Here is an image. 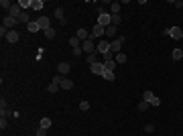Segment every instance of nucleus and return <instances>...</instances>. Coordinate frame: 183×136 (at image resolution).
Returning a JSON list of instances; mask_svg holds the SVG:
<instances>
[{"mask_svg": "<svg viewBox=\"0 0 183 136\" xmlns=\"http://www.w3.org/2000/svg\"><path fill=\"white\" fill-rule=\"evenodd\" d=\"M94 39H96V37H94V35H90V39L81 43V51H83L86 55H90V53H96V43H94Z\"/></svg>", "mask_w": 183, "mask_h": 136, "instance_id": "nucleus-1", "label": "nucleus"}, {"mask_svg": "<svg viewBox=\"0 0 183 136\" xmlns=\"http://www.w3.org/2000/svg\"><path fill=\"white\" fill-rule=\"evenodd\" d=\"M165 35L171 37V39L181 41V39H183V29H179V26H169V29H165Z\"/></svg>", "mask_w": 183, "mask_h": 136, "instance_id": "nucleus-2", "label": "nucleus"}, {"mask_svg": "<svg viewBox=\"0 0 183 136\" xmlns=\"http://www.w3.org/2000/svg\"><path fill=\"white\" fill-rule=\"evenodd\" d=\"M110 18H112V14H110V12H106V10H102L100 12V14H98V24H102L104 29H106V26H110Z\"/></svg>", "mask_w": 183, "mask_h": 136, "instance_id": "nucleus-3", "label": "nucleus"}, {"mask_svg": "<svg viewBox=\"0 0 183 136\" xmlns=\"http://www.w3.org/2000/svg\"><path fill=\"white\" fill-rule=\"evenodd\" d=\"M122 45H124V39L120 37V39H116V41L110 43V51H112L114 55H118V53H120V49H122Z\"/></svg>", "mask_w": 183, "mask_h": 136, "instance_id": "nucleus-4", "label": "nucleus"}, {"mask_svg": "<svg viewBox=\"0 0 183 136\" xmlns=\"http://www.w3.org/2000/svg\"><path fill=\"white\" fill-rule=\"evenodd\" d=\"M96 51H98L100 55L108 53V51H110V43H108V41H104V39H100V43L96 45Z\"/></svg>", "mask_w": 183, "mask_h": 136, "instance_id": "nucleus-5", "label": "nucleus"}, {"mask_svg": "<svg viewBox=\"0 0 183 136\" xmlns=\"http://www.w3.org/2000/svg\"><path fill=\"white\" fill-rule=\"evenodd\" d=\"M16 23H18V18H12V16H4V21H2V24H4L8 31H14Z\"/></svg>", "mask_w": 183, "mask_h": 136, "instance_id": "nucleus-6", "label": "nucleus"}, {"mask_svg": "<svg viewBox=\"0 0 183 136\" xmlns=\"http://www.w3.org/2000/svg\"><path fill=\"white\" fill-rule=\"evenodd\" d=\"M37 23H39V29H41V31H47V29H51V21H49L47 16H41V18H37Z\"/></svg>", "mask_w": 183, "mask_h": 136, "instance_id": "nucleus-7", "label": "nucleus"}, {"mask_svg": "<svg viewBox=\"0 0 183 136\" xmlns=\"http://www.w3.org/2000/svg\"><path fill=\"white\" fill-rule=\"evenodd\" d=\"M92 35H94L96 39H100V37H104V35H106V29H104L102 24H98V23H96V26L92 29Z\"/></svg>", "mask_w": 183, "mask_h": 136, "instance_id": "nucleus-8", "label": "nucleus"}, {"mask_svg": "<svg viewBox=\"0 0 183 136\" xmlns=\"http://www.w3.org/2000/svg\"><path fill=\"white\" fill-rule=\"evenodd\" d=\"M57 71H59V75L67 77V73L71 71V67H69V63H65V61H63V63H59V65H57Z\"/></svg>", "mask_w": 183, "mask_h": 136, "instance_id": "nucleus-9", "label": "nucleus"}, {"mask_svg": "<svg viewBox=\"0 0 183 136\" xmlns=\"http://www.w3.org/2000/svg\"><path fill=\"white\" fill-rule=\"evenodd\" d=\"M92 73H96V75H102L104 71H106V67H104V63H94V65H90Z\"/></svg>", "mask_w": 183, "mask_h": 136, "instance_id": "nucleus-10", "label": "nucleus"}, {"mask_svg": "<svg viewBox=\"0 0 183 136\" xmlns=\"http://www.w3.org/2000/svg\"><path fill=\"white\" fill-rule=\"evenodd\" d=\"M21 14H23V8H21L18 4H14V6H12L10 10H8V16H12V18H18Z\"/></svg>", "mask_w": 183, "mask_h": 136, "instance_id": "nucleus-11", "label": "nucleus"}, {"mask_svg": "<svg viewBox=\"0 0 183 136\" xmlns=\"http://www.w3.org/2000/svg\"><path fill=\"white\" fill-rule=\"evenodd\" d=\"M55 18H57L61 24H67V21H65V12H63V8L59 6V8H55Z\"/></svg>", "mask_w": 183, "mask_h": 136, "instance_id": "nucleus-12", "label": "nucleus"}, {"mask_svg": "<svg viewBox=\"0 0 183 136\" xmlns=\"http://www.w3.org/2000/svg\"><path fill=\"white\" fill-rule=\"evenodd\" d=\"M75 37H77V39H80L81 43H83V41H88V39H90V33H88L86 29H77V33H75Z\"/></svg>", "mask_w": 183, "mask_h": 136, "instance_id": "nucleus-13", "label": "nucleus"}, {"mask_svg": "<svg viewBox=\"0 0 183 136\" xmlns=\"http://www.w3.org/2000/svg\"><path fill=\"white\" fill-rule=\"evenodd\" d=\"M31 8H33V10H43V8H45V2H43V0H31Z\"/></svg>", "mask_w": 183, "mask_h": 136, "instance_id": "nucleus-14", "label": "nucleus"}, {"mask_svg": "<svg viewBox=\"0 0 183 136\" xmlns=\"http://www.w3.org/2000/svg\"><path fill=\"white\" fill-rule=\"evenodd\" d=\"M61 90L71 91V90H73V81L69 79V77H63V81H61Z\"/></svg>", "mask_w": 183, "mask_h": 136, "instance_id": "nucleus-15", "label": "nucleus"}, {"mask_svg": "<svg viewBox=\"0 0 183 136\" xmlns=\"http://www.w3.org/2000/svg\"><path fill=\"white\" fill-rule=\"evenodd\" d=\"M18 39H21V37H18L16 31H8V35H6V41H8V43H16Z\"/></svg>", "mask_w": 183, "mask_h": 136, "instance_id": "nucleus-16", "label": "nucleus"}, {"mask_svg": "<svg viewBox=\"0 0 183 136\" xmlns=\"http://www.w3.org/2000/svg\"><path fill=\"white\" fill-rule=\"evenodd\" d=\"M39 128H51V118H49V116H43V118H41V122H39Z\"/></svg>", "mask_w": 183, "mask_h": 136, "instance_id": "nucleus-17", "label": "nucleus"}, {"mask_svg": "<svg viewBox=\"0 0 183 136\" xmlns=\"http://www.w3.org/2000/svg\"><path fill=\"white\" fill-rule=\"evenodd\" d=\"M110 14H120V2H110Z\"/></svg>", "mask_w": 183, "mask_h": 136, "instance_id": "nucleus-18", "label": "nucleus"}, {"mask_svg": "<svg viewBox=\"0 0 183 136\" xmlns=\"http://www.w3.org/2000/svg\"><path fill=\"white\" fill-rule=\"evenodd\" d=\"M155 98H157V96H155V93H153L151 90H147V91H145V96H142V100H145V102H149V104L153 102Z\"/></svg>", "mask_w": 183, "mask_h": 136, "instance_id": "nucleus-19", "label": "nucleus"}, {"mask_svg": "<svg viewBox=\"0 0 183 136\" xmlns=\"http://www.w3.org/2000/svg\"><path fill=\"white\" fill-rule=\"evenodd\" d=\"M27 29H29V33H39V31H41L37 21H35V23H29V24H27Z\"/></svg>", "mask_w": 183, "mask_h": 136, "instance_id": "nucleus-20", "label": "nucleus"}, {"mask_svg": "<svg viewBox=\"0 0 183 136\" xmlns=\"http://www.w3.org/2000/svg\"><path fill=\"white\" fill-rule=\"evenodd\" d=\"M61 90V85H59V83H55V81H51V83H49V87H47V91H49V93H55V91H59Z\"/></svg>", "mask_w": 183, "mask_h": 136, "instance_id": "nucleus-21", "label": "nucleus"}, {"mask_svg": "<svg viewBox=\"0 0 183 136\" xmlns=\"http://www.w3.org/2000/svg\"><path fill=\"white\" fill-rule=\"evenodd\" d=\"M173 61H181V59H183V51H181V49H173Z\"/></svg>", "mask_w": 183, "mask_h": 136, "instance_id": "nucleus-22", "label": "nucleus"}, {"mask_svg": "<svg viewBox=\"0 0 183 136\" xmlns=\"http://www.w3.org/2000/svg\"><path fill=\"white\" fill-rule=\"evenodd\" d=\"M69 45H71V49H77V47H81V41L77 37H71V39H69Z\"/></svg>", "mask_w": 183, "mask_h": 136, "instance_id": "nucleus-23", "label": "nucleus"}, {"mask_svg": "<svg viewBox=\"0 0 183 136\" xmlns=\"http://www.w3.org/2000/svg\"><path fill=\"white\" fill-rule=\"evenodd\" d=\"M102 77H104L106 81H114V79H116L114 71H104V73H102Z\"/></svg>", "mask_w": 183, "mask_h": 136, "instance_id": "nucleus-24", "label": "nucleus"}, {"mask_svg": "<svg viewBox=\"0 0 183 136\" xmlns=\"http://www.w3.org/2000/svg\"><path fill=\"white\" fill-rule=\"evenodd\" d=\"M149 106H151L149 102H145V100H142V102H138L137 108H138V112H147V110H149Z\"/></svg>", "mask_w": 183, "mask_h": 136, "instance_id": "nucleus-25", "label": "nucleus"}, {"mask_svg": "<svg viewBox=\"0 0 183 136\" xmlns=\"http://www.w3.org/2000/svg\"><path fill=\"white\" fill-rule=\"evenodd\" d=\"M0 6H2L4 10H10V8H12V6H14V4H12L10 0H0Z\"/></svg>", "mask_w": 183, "mask_h": 136, "instance_id": "nucleus-26", "label": "nucleus"}, {"mask_svg": "<svg viewBox=\"0 0 183 136\" xmlns=\"http://www.w3.org/2000/svg\"><path fill=\"white\" fill-rule=\"evenodd\" d=\"M86 61H88L90 65H94V63H98V57H96V53H90V55H86Z\"/></svg>", "mask_w": 183, "mask_h": 136, "instance_id": "nucleus-27", "label": "nucleus"}, {"mask_svg": "<svg viewBox=\"0 0 183 136\" xmlns=\"http://www.w3.org/2000/svg\"><path fill=\"white\" fill-rule=\"evenodd\" d=\"M114 35H116V26H114V24L106 26V37H114Z\"/></svg>", "mask_w": 183, "mask_h": 136, "instance_id": "nucleus-28", "label": "nucleus"}, {"mask_svg": "<svg viewBox=\"0 0 183 136\" xmlns=\"http://www.w3.org/2000/svg\"><path fill=\"white\" fill-rule=\"evenodd\" d=\"M104 67H106V71H114L116 69V61H106Z\"/></svg>", "mask_w": 183, "mask_h": 136, "instance_id": "nucleus-29", "label": "nucleus"}, {"mask_svg": "<svg viewBox=\"0 0 183 136\" xmlns=\"http://www.w3.org/2000/svg\"><path fill=\"white\" fill-rule=\"evenodd\" d=\"M114 53H112V51H108V53H104L102 55V59H104V63H106V61H114Z\"/></svg>", "mask_w": 183, "mask_h": 136, "instance_id": "nucleus-30", "label": "nucleus"}, {"mask_svg": "<svg viewBox=\"0 0 183 136\" xmlns=\"http://www.w3.org/2000/svg\"><path fill=\"white\" fill-rule=\"evenodd\" d=\"M110 23L114 24V26H118V24L122 23V18H120V14H112V18H110Z\"/></svg>", "mask_w": 183, "mask_h": 136, "instance_id": "nucleus-31", "label": "nucleus"}, {"mask_svg": "<svg viewBox=\"0 0 183 136\" xmlns=\"http://www.w3.org/2000/svg\"><path fill=\"white\" fill-rule=\"evenodd\" d=\"M18 6H21L23 10H27V8H31V0H18Z\"/></svg>", "mask_w": 183, "mask_h": 136, "instance_id": "nucleus-32", "label": "nucleus"}, {"mask_svg": "<svg viewBox=\"0 0 183 136\" xmlns=\"http://www.w3.org/2000/svg\"><path fill=\"white\" fill-rule=\"evenodd\" d=\"M114 61H116V63H126V55H124V53H118V55L114 57Z\"/></svg>", "mask_w": 183, "mask_h": 136, "instance_id": "nucleus-33", "label": "nucleus"}, {"mask_svg": "<svg viewBox=\"0 0 183 136\" xmlns=\"http://www.w3.org/2000/svg\"><path fill=\"white\" fill-rule=\"evenodd\" d=\"M18 23H29V12L23 10V14L18 16Z\"/></svg>", "mask_w": 183, "mask_h": 136, "instance_id": "nucleus-34", "label": "nucleus"}, {"mask_svg": "<svg viewBox=\"0 0 183 136\" xmlns=\"http://www.w3.org/2000/svg\"><path fill=\"white\" fill-rule=\"evenodd\" d=\"M45 33L47 39H55V29H47V31H43Z\"/></svg>", "mask_w": 183, "mask_h": 136, "instance_id": "nucleus-35", "label": "nucleus"}, {"mask_svg": "<svg viewBox=\"0 0 183 136\" xmlns=\"http://www.w3.org/2000/svg\"><path fill=\"white\" fill-rule=\"evenodd\" d=\"M80 110H81V112H88V110H90V102H86V100L80 102Z\"/></svg>", "mask_w": 183, "mask_h": 136, "instance_id": "nucleus-36", "label": "nucleus"}, {"mask_svg": "<svg viewBox=\"0 0 183 136\" xmlns=\"http://www.w3.org/2000/svg\"><path fill=\"white\" fill-rule=\"evenodd\" d=\"M6 126H8V120H6V118H4V116H2V118H0V128H2V130H4V128H6Z\"/></svg>", "mask_w": 183, "mask_h": 136, "instance_id": "nucleus-37", "label": "nucleus"}, {"mask_svg": "<svg viewBox=\"0 0 183 136\" xmlns=\"http://www.w3.org/2000/svg\"><path fill=\"white\" fill-rule=\"evenodd\" d=\"M145 132L153 134V132H155V126H153V124H147V126H145Z\"/></svg>", "mask_w": 183, "mask_h": 136, "instance_id": "nucleus-38", "label": "nucleus"}, {"mask_svg": "<svg viewBox=\"0 0 183 136\" xmlns=\"http://www.w3.org/2000/svg\"><path fill=\"white\" fill-rule=\"evenodd\" d=\"M37 136H47V130L45 128H37Z\"/></svg>", "mask_w": 183, "mask_h": 136, "instance_id": "nucleus-39", "label": "nucleus"}, {"mask_svg": "<svg viewBox=\"0 0 183 136\" xmlns=\"http://www.w3.org/2000/svg\"><path fill=\"white\" fill-rule=\"evenodd\" d=\"M0 112L2 114L6 112V102H4V100H0Z\"/></svg>", "mask_w": 183, "mask_h": 136, "instance_id": "nucleus-40", "label": "nucleus"}, {"mask_svg": "<svg viewBox=\"0 0 183 136\" xmlns=\"http://www.w3.org/2000/svg\"><path fill=\"white\" fill-rule=\"evenodd\" d=\"M71 53H73V55H77V57H80L81 53H83V51H81V47H77V49H71Z\"/></svg>", "mask_w": 183, "mask_h": 136, "instance_id": "nucleus-41", "label": "nucleus"}, {"mask_svg": "<svg viewBox=\"0 0 183 136\" xmlns=\"http://www.w3.org/2000/svg\"><path fill=\"white\" fill-rule=\"evenodd\" d=\"M151 106H155V108H157V106H161V100H159V98H155V100L151 102Z\"/></svg>", "mask_w": 183, "mask_h": 136, "instance_id": "nucleus-42", "label": "nucleus"}, {"mask_svg": "<svg viewBox=\"0 0 183 136\" xmlns=\"http://www.w3.org/2000/svg\"><path fill=\"white\" fill-rule=\"evenodd\" d=\"M173 4H175L177 8H183V2H181V0H173Z\"/></svg>", "mask_w": 183, "mask_h": 136, "instance_id": "nucleus-43", "label": "nucleus"}]
</instances>
